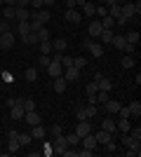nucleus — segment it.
Masks as SVG:
<instances>
[{
    "mask_svg": "<svg viewBox=\"0 0 141 157\" xmlns=\"http://www.w3.org/2000/svg\"><path fill=\"white\" fill-rule=\"evenodd\" d=\"M99 113V105H92V103H87V105H80L78 108V113H75V117L78 120H92L94 115Z\"/></svg>",
    "mask_w": 141,
    "mask_h": 157,
    "instance_id": "obj_1",
    "label": "nucleus"
},
{
    "mask_svg": "<svg viewBox=\"0 0 141 157\" xmlns=\"http://www.w3.org/2000/svg\"><path fill=\"white\" fill-rule=\"evenodd\" d=\"M82 45H85V49H89V54H92V56H96V59H99V56H104V45H101V42H94V38H87Z\"/></svg>",
    "mask_w": 141,
    "mask_h": 157,
    "instance_id": "obj_2",
    "label": "nucleus"
},
{
    "mask_svg": "<svg viewBox=\"0 0 141 157\" xmlns=\"http://www.w3.org/2000/svg\"><path fill=\"white\" fill-rule=\"evenodd\" d=\"M64 19H66L68 24H80V21H82V14H80V10H78V7H66Z\"/></svg>",
    "mask_w": 141,
    "mask_h": 157,
    "instance_id": "obj_3",
    "label": "nucleus"
},
{
    "mask_svg": "<svg viewBox=\"0 0 141 157\" xmlns=\"http://www.w3.org/2000/svg\"><path fill=\"white\" fill-rule=\"evenodd\" d=\"M92 131H94V127H92V122H89V120H78V127H75L78 138L87 136V134H92Z\"/></svg>",
    "mask_w": 141,
    "mask_h": 157,
    "instance_id": "obj_4",
    "label": "nucleus"
},
{
    "mask_svg": "<svg viewBox=\"0 0 141 157\" xmlns=\"http://www.w3.org/2000/svg\"><path fill=\"white\" fill-rule=\"evenodd\" d=\"M52 148H54V155H64V150L68 148V143H66V136H64V134L54 136V141H52Z\"/></svg>",
    "mask_w": 141,
    "mask_h": 157,
    "instance_id": "obj_5",
    "label": "nucleus"
},
{
    "mask_svg": "<svg viewBox=\"0 0 141 157\" xmlns=\"http://www.w3.org/2000/svg\"><path fill=\"white\" fill-rule=\"evenodd\" d=\"M94 82H96V87H99V92H111V89H113V80L106 78V75H96Z\"/></svg>",
    "mask_w": 141,
    "mask_h": 157,
    "instance_id": "obj_6",
    "label": "nucleus"
},
{
    "mask_svg": "<svg viewBox=\"0 0 141 157\" xmlns=\"http://www.w3.org/2000/svg\"><path fill=\"white\" fill-rule=\"evenodd\" d=\"M14 42H17V38H14V33H12V31L0 33V47H2V49H12Z\"/></svg>",
    "mask_w": 141,
    "mask_h": 157,
    "instance_id": "obj_7",
    "label": "nucleus"
},
{
    "mask_svg": "<svg viewBox=\"0 0 141 157\" xmlns=\"http://www.w3.org/2000/svg\"><path fill=\"white\" fill-rule=\"evenodd\" d=\"M61 78L66 80V82H75V80L80 78V71H78L75 66H68V68H64V73H61Z\"/></svg>",
    "mask_w": 141,
    "mask_h": 157,
    "instance_id": "obj_8",
    "label": "nucleus"
},
{
    "mask_svg": "<svg viewBox=\"0 0 141 157\" xmlns=\"http://www.w3.org/2000/svg\"><path fill=\"white\" fill-rule=\"evenodd\" d=\"M45 71H47V75H52V78H59L61 73H64V66H61L59 61H54V59H52V61H49V66H47Z\"/></svg>",
    "mask_w": 141,
    "mask_h": 157,
    "instance_id": "obj_9",
    "label": "nucleus"
},
{
    "mask_svg": "<svg viewBox=\"0 0 141 157\" xmlns=\"http://www.w3.org/2000/svg\"><path fill=\"white\" fill-rule=\"evenodd\" d=\"M24 115H26V110H24V105H21L19 101H17V103H14L12 108H10V117L19 122V120H24Z\"/></svg>",
    "mask_w": 141,
    "mask_h": 157,
    "instance_id": "obj_10",
    "label": "nucleus"
},
{
    "mask_svg": "<svg viewBox=\"0 0 141 157\" xmlns=\"http://www.w3.org/2000/svg\"><path fill=\"white\" fill-rule=\"evenodd\" d=\"M104 31V26H101V21L99 19H92L89 21V26H87V33H89V38H99V33Z\"/></svg>",
    "mask_w": 141,
    "mask_h": 157,
    "instance_id": "obj_11",
    "label": "nucleus"
},
{
    "mask_svg": "<svg viewBox=\"0 0 141 157\" xmlns=\"http://www.w3.org/2000/svg\"><path fill=\"white\" fill-rule=\"evenodd\" d=\"M94 138H96V143H99V145H104V143H108V141L113 138V134L106 131V129H99V131H94Z\"/></svg>",
    "mask_w": 141,
    "mask_h": 157,
    "instance_id": "obj_12",
    "label": "nucleus"
},
{
    "mask_svg": "<svg viewBox=\"0 0 141 157\" xmlns=\"http://www.w3.org/2000/svg\"><path fill=\"white\" fill-rule=\"evenodd\" d=\"M113 35H115V31H113V28H104V31L99 33V38H96V40H99L101 45H111Z\"/></svg>",
    "mask_w": 141,
    "mask_h": 157,
    "instance_id": "obj_13",
    "label": "nucleus"
},
{
    "mask_svg": "<svg viewBox=\"0 0 141 157\" xmlns=\"http://www.w3.org/2000/svg\"><path fill=\"white\" fill-rule=\"evenodd\" d=\"M24 120H26L28 127H35V124H40V122H42V120H40V113H35V110H28L26 115H24Z\"/></svg>",
    "mask_w": 141,
    "mask_h": 157,
    "instance_id": "obj_14",
    "label": "nucleus"
},
{
    "mask_svg": "<svg viewBox=\"0 0 141 157\" xmlns=\"http://www.w3.org/2000/svg\"><path fill=\"white\" fill-rule=\"evenodd\" d=\"M82 148H89V150H96L99 148V143H96V138H94V131L92 134H87V136H82Z\"/></svg>",
    "mask_w": 141,
    "mask_h": 157,
    "instance_id": "obj_15",
    "label": "nucleus"
},
{
    "mask_svg": "<svg viewBox=\"0 0 141 157\" xmlns=\"http://www.w3.org/2000/svg\"><path fill=\"white\" fill-rule=\"evenodd\" d=\"M120 14L122 17H125V19H134L136 17V12H134V5H132V2H125V5H120Z\"/></svg>",
    "mask_w": 141,
    "mask_h": 157,
    "instance_id": "obj_16",
    "label": "nucleus"
},
{
    "mask_svg": "<svg viewBox=\"0 0 141 157\" xmlns=\"http://www.w3.org/2000/svg\"><path fill=\"white\" fill-rule=\"evenodd\" d=\"M104 110H106L108 115H118V110H120V103H118V101H113V98H108L106 103H104Z\"/></svg>",
    "mask_w": 141,
    "mask_h": 157,
    "instance_id": "obj_17",
    "label": "nucleus"
},
{
    "mask_svg": "<svg viewBox=\"0 0 141 157\" xmlns=\"http://www.w3.org/2000/svg\"><path fill=\"white\" fill-rule=\"evenodd\" d=\"M141 155V141H132L127 145V157H139Z\"/></svg>",
    "mask_w": 141,
    "mask_h": 157,
    "instance_id": "obj_18",
    "label": "nucleus"
},
{
    "mask_svg": "<svg viewBox=\"0 0 141 157\" xmlns=\"http://www.w3.org/2000/svg\"><path fill=\"white\" fill-rule=\"evenodd\" d=\"M28 134L33 136V141H42V138H45V134H47V131L42 129V124H35V127H31V131H28Z\"/></svg>",
    "mask_w": 141,
    "mask_h": 157,
    "instance_id": "obj_19",
    "label": "nucleus"
},
{
    "mask_svg": "<svg viewBox=\"0 0 141 157\" xmlns=\"http://www.w3.org/2000/svg\"><path fill=\"white\" fill-rule=\"evenodd\" d=\"M129 127H132V122H129V117H118V122H115V131H129Z\"/></svg>",
    "mask_w": 141,
    "mask_h": 157,
    "instance_id": "obj_20",
    "label": "nucleus"
},
{
    "mask_svg": "<svg viewBox=\"0 0 141 157\" xmlns=\"http://www.w3.org/2000/svg\"><path fill=\"white\" fill-rule=\"evenodd\" d=\"M101 129H106V131H111L115 136V120L108 115V117H104V122H101Z\"/></svg>",
    "mask_w": 141,
    "mask_h": 157,
    "instance_id": "obj_21",
    "label": "nucleus"
},
{
    "mask_svg": "<svg viewBox=\"0 0 141 157\" xmlns=\"http://www.w3.org/2000/svg\"><path fill=\"white\" fill-rule=\"evenodd\" d=\"M66 85H68V82L61 78V75H59V78H54V92H57V94H64V92H66Z\"/></svg>",
    "mask_w": 141,
    "mask_h": 157,
    "instance_id": "obj_22",
    "label": "nucleus"
},
{
    "mask_svg": "<svg viewBox=\"0 0 141 157\" xmlns=\"http://www.w3.org/2000/svg\"><path fill=\"white\" fill-rule=\"evenodd\" d=\"M14 19H19V21H28V19H31V12H28V7H17V14H14Z\"/></svg>",
    "mask_w": 141,
    "mask_h": 157,
    "instance_id": "obj_23",
    "label": "nucleus"
},
{
    "mask_svg": "<svg viewBox=\"0 0 141 157\" xmlns=\"http://www.w3.org/2000/svg\"><path fill=\"white\" fill-rule=\"evenodd\" d=\"M66 47H68V42H66L64 38L52 40V49H54V52H66Z\"/></svg>",
    "mask_w": 141,
    "mask_h": 157,
    "instance_id": "obj_24",
    "label": "nucleus"
},
{
    "mask_svg": "<svg viewBox=\"0 0 141 157\" xmlns=\"http://www.w3.org/2000/svg\"><path fill=\"white\" fill-rule=\"evenodd\" d=\"M17 101H19V103L24 105V110H26V113H28V110H35V101H33V98H28V96L24 98V96H19Z\"/></svg>",
    "mask_w": 141,
    "mask_h": 157,
    "instance_id": "obj_25",
    "label": "nucleus"
},
{
    "mask_svg": "<svg viewBox=\"0 0 141 157\" xmlns=\"http://www.w3.org/2000/svg\"><path fill=\"white\" fill-rule=\"evenodd\" d=\"M2 7H5V10H2V14H0V17H2L5 21L14 19V14H17V7H12V5H2Z\"/></svg>",
    "mask_w": 141,
    "mask_h": 157,
    "instance_id": "obj_26",
    "label": "nucleus"
},
{
    "mask_svg": "<svg viewBox=\"0 0 141 157\" xmlns=\"http://www.w3.org/2000/svg\"><path fill=\"white\" fill-rule=\"evenodd\" d=\"M94 10H96V5H94V2H89V0H87V2H82V17H94Z\"/></svg>",
    "mask_w": 141,
    "mask_h": 157,
    "instance_id": "obj_27",
    "label": "nucleus"
},
{
    "mask_svg": "<svg viewBox=\"0 0 141 157\" xmlns=\"http://www.w3.org/2000/svg\"><path fill=\"white\" fill-rule=\"evenodd\" d=\"M111 45H113L115 49H122V47L127 45V40H125V35H118V33H115L113 40H111Z\"/></svg>",
    "mask_w": 141,
    "mask_h": 157,
    "instance_id": "obj_28",
    "label": "nucleus"
},
{
    "mask_svg": "<svg viewBox=\"0 0 141 157\" xmlns=\"http://www.w3.org/2000/svg\"><path fill=\"white\" fill-rule=\"evenodd\" d=\"M120 63H122V68H134V63H136L134 54H125V56L120 59Z\"/></svg>",
    "mask_w": 141,
    "mask_h": 157,
    "instance_id": "obj_29",
    "label": "nucleus"
},
{
    "mask_svg": "<svg viewBox=\"0 0 141 157\" xmlns=\"http://www.w3.org/2000/svg\"><path fill=\"white\" fill-rule=\"evenodd\" d=\"M17 141H19V145H21V148H26V145L31 143V141H33V136H31L28 131H24V134L19 131V136H17Z\"/></svg>",
    "mask_w": 141,
    "mask_h": 157,
    "instance_id": "obj_30",
    "label": "nucleus"
},
{
    "mask_svg": "<svg viewBox=\"0 0 141 157\" xmlns=\"http://www.w3.org/2000/svg\"><path fill=\"white\" fill-rule=\"evenodd\" d=\"M38 45H40V54H52L54 52L52 49V40H40Z\"/></svg>",
    "mask_w": 141,
    "mask_h": 157,
    "instance_id": "obj_31",
    "label": "nucleus"
},
{
    "mask_svg": "<svg viewBox=\"0 0 141 157\" xmlns=\"http://www.w3.org/2000/svg\"><path fill=\"white\" fill-rule=\"evenodd\" d=\"M64 136H66V143H68V148H75V145L80 143V138H78V134H64Z\"/></svg>",
    "mask_w": 141,
    "mask_h": 157,
    "instance_id": "obj_32",
    "label": "nucleus"
},
{
    "mask_svg": "<svg viewBox=\"0 0 141 157\" xmlns=\"http://www.w3.org/2000/svg\"><path fill=\"white\" fill-rule=\"evenodd\" d=\"M127 108H129V113H132V117H139V115H141V103H139V101H132Z\"/></svg>",
    "mask_w": 141,
    "mask_h": 157,
    "instance_id": "obj_33",
    "label": "nucleus"
},
{
    "mask_svg": "<svg viewBox=\"0 0 141 157\" xmlns=\"http://www.w3.org/2000/svg\"><path fill=\"white\" fill-rule=\"evenodd\" d=\"M101 26H104V28H113V31H115V19H113V17H108V14H106V17H101Z\"/></svg>",
    "mask_w": 141,
    "mask_h": 157,
    "instance_id": "obj_34",
    "label": "nucleus"
},
{
    "mask_svg": "<svg viewBox=\"0 0 141 157\" xmlns=\"http://www.w3.org/2000/svg\"><path fill=\"white\" fill-rule=\"evenodd\" d=\"M24 45H38V42H40V40H38V35H35V33H26V35H24Z\"/></svg>",
    "mask_w": 141,
    "mask_h": 157,
    "instance_id": "obj_35",
    "label": "nucleus"
},
{
    "mask_svg": "<svg viewBox=\"0 0 141 157\" xmlns=\"http://www.w3.org/2000/svg\"><path fill=\"white\" fill-rule=\"evenodd\" d=\"M35 35H38V40H52V35H49V31H47L45 26L38 28V31H35Z\"/></svg>",
    "mask_w": 141,
    "mask_h": 157,
    "instance_id": "obj_36",
    "label": "nucleus"
},
{
    "mask_svg": "<svg viewBox=\"0 0 141 157\" xmlns=\"http://www.w3.org/2000/svg\"><path fill=\"white\" fill-rule=\"evenodd\" d=\"M21 150V145L17 138H10V143H7V152H19Z\"/></svg>",
    "mask_w": 141,
    "mask_h": 157,
    "instance_id": "obj_37",
    "label": "nucleus"
},
{
    "mask_svg": "<svg viewBox=\"0 0 141 157\" xmlns=\"http://www.w3.org/2000/svg\"><path fill=\"white\" fill-rule=\"evenodd\" d=\"M17 31H19V35L24 38L26 33H31V24H28V21H19V28H17Z\"/></svg>",
    "mask_w": 141,
    "mask_h": 157,
    "instance_id": "obj_38",
    "label": "nucleus"
},
{
    "mask_svg": "<svg viewBox=\"0 0 141 157\" xmlns=\"http://www.w3.org/2000/svg\"><path fill=\"white\" fill-rule=\"evenodd\" d=\"M24 78H26L28 82H35V80H38V71H35V68H26V73H24Z\"/></svg>",
    "mask_w": 141,
    "mask_h": 157,
    "instance_id": "obj_39",
    "label": "nucleus"
},
{
    "mask_svg": "<svg viewBox=\"0 0 141 157\" xmlns=\"http://www.w3.org/2000/svg\"><path fill=\"white\" fill-rule=\"evenodd\" d=\"M73 66L78 68V71H82V68L87 66V59H85V56H73Z\"/></svg>",
    "mask_w": 141,
    "mask_h": 157,
    "instance_id": "obj_40",
    "label": "nucleus"
},
{
    "mask_svg": "<svg viewBox=\"0 0 141 157\" xmlns=\"http://www.w3.org/2000/svg\"><path fill=\"white\" fill-rule=\"evenodd\" d=\"M108 94H111V92H96V94H94V98H96V103H101V105H104V103L108 101V98H111Z\"/></svg>",
    "mask_w": 141,
    "mask_h": 157,
    "instance_id": "obj_41",
    "label": "nucleus"
},
{
    "mask_svg": "<svg viewBox=\"0 0 141 157\" xmlns=\"http://www.w3.org/2000/svg\"><path fill=\"white\" fill-rule=\"evenodd\" d=\"M125 40L132 42V45H136V42H139V31H129L127 35H125Z\"/></svg>",
    "mask_w": 141,
    "mask_h": 157,
    "instance_id": "obj_42",
    "label": "nucleus"
},
{
    "mask_svg": "<svg viewBox=\"0 0 141 157\" xmlns=\"http://www.w3.org/2000/svg\"><path fill=\"white\" fill-rule=\"evenodd\" d=\"M96 92H99V87H96V82H94V80H92V82H89V85L85 87V94H87V96H94V94H96Z\"/></svg>",
    "mask_w": 141,
    "mask_h": 157,
    "instance_id": "obj_43",
    "label": "nucleus"
},
{
    "mask_svg": "<svg viewBox=\"0 0 141 157\" xmlns=\"http://www.w3.org/2000/svg\"><path fill=\"white\" fill-rule=\"evenodd\" d=\"M129 136L134 138V141H141V127H129V131H127Z\"/></svg>",
    "mask_w": 141,
    "mask_h": 157,
    "instance_id": "obj_44",
    "label": "nucleus"
},
{
    "mask_svg": "<svg viewBox=\"0 0 141 157\" xmlns=\"http://www.w3.org/2000/svg\"><path fill=\"white\" fill-rule=\"evenodd\" d=\"M94 14H99V19H101V17H106V14H108V7L104 5V2H99V5H96V10H94Z\"/></svg>",
    "mask_w": 141,
    "mask_h": 157,
    "instance_id": "obj_45",
    "label": "nucleus"
},
{
    "mask_svg": "<svg viewBox=\"0 0 141 157\" xmlns=\"http://www.w3.org/2000/svg\"><path fill=\"white\" fill-rule=\"evenodd\" d=\"M118 117H132V113H129L127 105H120V110H118Z\"/></svg>",
    "mask_w": 141,
    "mask_h": 157,
    "instance_id": "obj_46",
    "label": "nucleus"
},
{
    "mask_svg": "<svg viewBox=\"0 0 141 157\" xmlns=\"http://www.w3.org/2000/svg\"><path fill=\"white\" fill-rule=\"evenodd\" d=\"M49 61H52V56H49V54H40V66H42V68H47V66H49Z\"/></svg>",
    "mask_w": 141,
    "mask_h": 157,
    "instance_id": "obj_47",
    "label": "nucleus"
},
{
    "mask_svg": "<svg viewBox=\"0 0 141 157\" xmlns=\"http://www.w3.org/2000/svg\"><path fill=\"white\" fill-rule=\"evenodd\" d=\"M104 148H106L108 152H115V150H118V145H115V141H113V138H111L108 143H104Z\"/></svg>",
    "mask_w": 141,
    "mask_h": 157,
    "instance_id": "obj_48",
    "label": "nucleus"
},
{
    "mask_svg": "<svg viewBox=\"0 0 141 157\" xmlns=\"http://www.w3.org/2000/svg\"><path fill=\"white\" fill-rule=\"evenodd\" d=\"M122 52H125V54H134V52H136V45H132V42H127V45L122 47Z\"/></svg>",
    "mask_w": 141,
    "mask_h": 157,
    "instance_id": "obj_49",
    "label": "nucleus"
},
{
    "mask_svg": "<svg viewBox=\"0 0 141 157\" xmlns=\"http://www.w3.org/2000/svg\"><path fill=\"white\" fill-rule=\"evenodd\" d=\"M94 150H89V148H82V150H78V157H92Z\"/></svg>",
    "mask_w": 141,
    "mask_h": 157,
    "instance_id": "obj_50",
    "label": "nucleus"
},
{
    "mask_svg": "<svg viewBox=\"0 0 141 157\" xmlns=\"http://www.w3.org/2000/svg\"><path fill=\"white\" fill-rule=\"evenodd\" d=\"M45 157H49V155H54V148H52V143H45Z\"/></svg>",
    "mask_w": 141,
    "mask_h": 157,
    "instance_id": "obj_51",
    "label": "nucleus"
},
{
    "mask_svg": "<svg viewBox=\"0 0 141 157\" xmlns=\"http://www.w3.org/2000/svg\"><path fill=\"white\" fill-rule=\"evenodd\" d=\"M7 31H10V21L2 19V21H0V33H7Z\"/></svg>",
    "mask_w": 141,
    "mask_h": 157,
    "instance_id": "obj_52",
    "label": "nucleus"
},
{
    "mask_svg": "<svg viewBox=\"0 0 141 157\" xmlns=\"http://www.w3.org/2000/svg\"><path fill=\"white\" fill-rule=\"evenodd\" d=\"M42 5H45L42 0H31V7H33V10H42Z\"/></svg>",
    "mask_w": 141,
    "mask_h": 157,
    "instance_id": "obj_53",
    "label": "nucleus"
},
{
    "mask_svg": "<svg viewBox=\"0 0 141 157\" xmlns=\"http://www.w3.org/2000/svg\"><path fill=\"white\" fill-rule=\"evenodd\" d=\"M49 131H52V136H59V134H61V131H64V129H61L59 124H54V127H52V129H49Z\"/></svg>",
    "mask_w": 141,
    "mask_h": 157,
    "instance_id": "obj_54",
    "label": "nucleus"
},
{
    "mask_svg": "<svg viewBox=\"0 0 141 157\" xmlns=\"http://www.w3.org/2000/svg\"><path fill=\"white\" fill-rule=\"evenodd\" d=\"M17 7H31V0H17Z\"/></svg>",
    "mask_w": 141,
    "mask_h": 157,
    "instance_id": "obj_55",
    "label": "nucleus"
},
{
    "mask_svg": "<svg viewBox=\"0 0 141 157\" xmlns=\"http://www.w3.org/2000/svg\"><path fill=\"white\" fill-rule=\"evenodd\" d=\"M132 5H134V12H136V17H139V14H141V2H139V0H134Z\"/></svg>",
    "mask_w": 141,
    "mask_h": 157,
    "instance_id": "obj_56",
    "label": "nucleus"
},
{
    "mask_svg": "<svg viewBox=\"0 0 141 157\" xmlns=\"http://www.w3.org/2000/svg\"><path fill=\"white\" fill-rule=\"evenodd\" d=\"M17 136H19V131H17V129H10V131H7V138H17Z\"/></svg>",
    "mask_w": 141,
    "mask_h": 157,
    "instance_id": "obj_57",
    "label": "nucleus"
},
{
    "mask_svg": "<svg viewBox=\"0 0 141 157\" xmlns=\"http://www.w3.org/2000/svg\"><path fill=\"white\" fill-rule=\"evenodd\" d=\"M101 2H104L106 7H111V5H115V2H120V0H101Z\"/></svg>",
    "mask_w": 141,
    "mask_h": 157,
    "instance_id": "obj_58",
    "label": "nucleus"
},
{
    "mask_svg": "<svg viewBox=\"0 0 141 157\" xmlns=\"http://www.w3.org/2000/svg\"><path fill=\"white\" fill-rule=\"evenodd\" d=\"M2 5H12V7H17V0H2Z\"/></svg>",
    "mask_w": 141,
    "mask_h": 157,
    "instance_id": "obj_59",
    "label": "nucleus"
},
{
    "mask_svg": "<svg viewBox=\"0 0 141 157\" xmlns=\"http://www.w3.org/2000/svg\"><path fill=\"white\" fill-rule=\"evenodd\" d=\"M42 2H45V7H52L54 2H57V0H42Z\"/></svg>",
    "mask_w": 141,
    "mask_h": 157,
    "instance_id": "obj_60",
    "label": "nucleus"
},
{
    "mask_svg": "<svg viewBox=\"0 0 141 157\" xmlns=\"http://www.w3.org/2000/svg\"><path fill=\"white\" fill-rule=\"evenodd\" d=\"M0 7H2V0H0Z\"/></svg>",
    "mask_w": 141,
    "mask_h": 157,
    "instance_id": "obj_61",
    "label": "nucleus"
},
{
    "mask_svg": "<svg viewBox=\"0 0 141 157\" xmlns=\"http://www.w3.org/2000/svg\"><path fill=\"white\" fill-rule=\"evenodd\" d=\"M0 21H2V17H0Z\"/></svg>",
    "mask_w": 141,
    "mask_h": 157,
    "instance_id": "obj_62",
    "label": "nucleus"
},
{
    "mask_svg": "<svg viewBox=\"0 0 141 157\" xmlns=\"http://www.w3.org/2000/svg\"><path fill=\"white\" fill-rule=\"evenodd\" d=\"M99 2H101V0H99Z\"/></svg>",
    "mask_w": 141,
    "mask_h": 157,
    "instance_id": "obj_63",
    "label": "nucleus"
}]
</instances>
